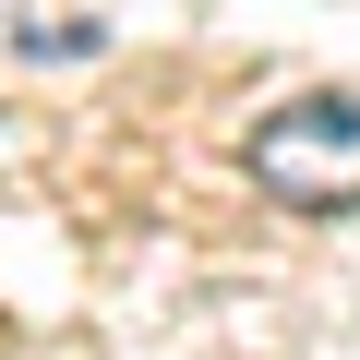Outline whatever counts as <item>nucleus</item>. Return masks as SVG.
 <instances>
[{
  "mask_svg": "<svg viewBox=\"0 0 360 360\" xmlns=\"http://www.w3.org/2000/svg\"><path fill=\"white\" fill-rule=\"evenodd\" d=\"M252 193L288 217H348L360 205V96H288L252 120Z\"/></svg>",
  "mask_w": 360,
  "mask_h": 360,
  "instance_id": "1",
  "label": "nucleus"
}]
</instances>
